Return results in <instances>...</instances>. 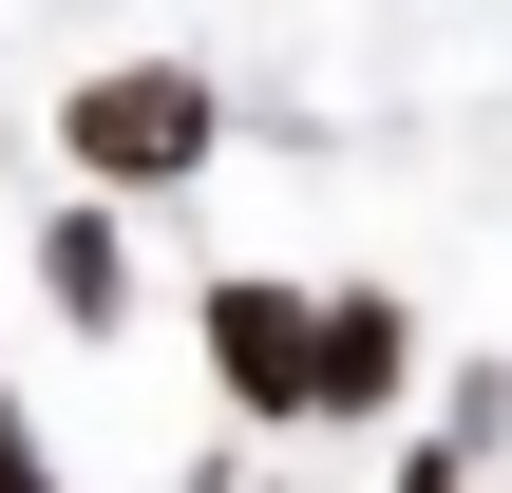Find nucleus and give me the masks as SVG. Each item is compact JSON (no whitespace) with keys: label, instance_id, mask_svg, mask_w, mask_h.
I'll list each match as a JSON object with an SVG mask.
<instances>
[{"label":"nucleus","instance_id":"1","mask_svg":"<svg viewBox=\"0 0 512 493\" xmlns=\"http://www.w3.org/2000/svg\"><path fill=\"white\" fill-rule=\"evenodd\" d=\"M57 152H76L95 190H190V171L228 152V95H209L190 57H114V76H76Z\"/></svg>","mask_w":512,"mask_h":493},{"label":"nucleus","instance_id":"2","mask_svg":"<svg viewBox=\"0 0 512 493\" xmlns=\"http://www.w3.org/2000/svg\"><path fill=\"white\" fill-rule=\"evenodd\" d=\"M399 380H418V304L323 285L304 304V418H399Z\"/></svg>","mask_w":512,"mask_h":493},{"label":"nucleus","instance_id":"3","mask_svg":"<svg viewBox=\"0 0 512 493\" xmlns=\"http://www.w3.org/2000/svg\"><path fill=\"white\" fill-rule=\"evenodd\" d=\"M209 380H228V418H304V285H209Z\"/></svg>","mask_w":512,"mask_h":493},{"label":"nucleus","instance_id":"4","mask_svg":"<svg viewBox=\"0 0 512 493\" xmlns=\"http://www.w3.org/2000/svg\"><path fill=\"white\" fill-rule=\"evenodd\" d=\"M38 304H57L76 342H114V323H133V228H114V190L38 209Z\"/></svg>","mask_w":512,"mask_h":493},{"label":"nucleus","instance_id":"5","mask_svg":"<svg viewBox=\"0 0 512 493\" xmlns=\"http://www.w3.org/2000/svg\"><path fill=\"white\" fill-rule=\"evenodd\" d=\"M0 493H57V475H38V437H19V418H0Z\"/></svg>","mask_w":512,"mask_h":493},{"label":"nucleus","instance_id":"6","mask_svg":"<svg viewBox=\"0 0 512 493\" xmlns=\"http://www.w3.org/2000/svg\"><path fill=\"white\" fill-rule=\"evenodd\" d=\"M380 493H456V456H399V475H380Z\"/></svg>","mask_w":512,"mask_h":493}]
</instances>
